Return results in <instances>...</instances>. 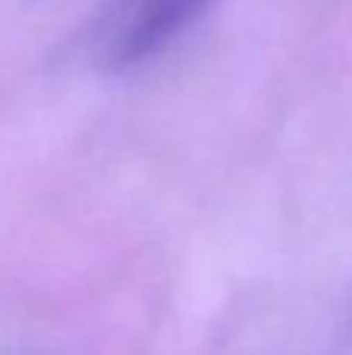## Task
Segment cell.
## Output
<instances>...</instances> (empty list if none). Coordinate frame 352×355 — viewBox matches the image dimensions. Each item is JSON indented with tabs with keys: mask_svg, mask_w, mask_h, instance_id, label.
Segmentation results:
<instances>
[{
	"mask_svg": "<svg viewBox=\"0 0 352 355\" xmlns=\"http://www.w3.org/2000/svg\"><path fill=\"white\" fill-rule=\"evenodd\" d=\"M218 0H131L112 25L106 60L116 69L141 66L178 41Z\"/></svg>",
	"mask_w": 352,
	"mask_h": 355,
	"instance_id": "6da1fadb",
	"label": "cell"
}]
</instances>
